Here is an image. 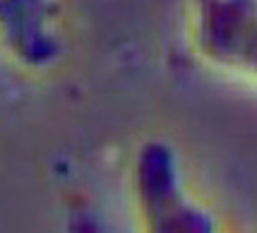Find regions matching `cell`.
<instances>
[{"label": "cell", "mask_w": 257, "mask_h": 233, "mask_svg": "<svg viewBox=\"0 0 257 233\" xmlns=\"http://www.w3.org/2000/svg\"><path fill=\"white\" fill-rule=\"evenodd\" d=\"M188 36L207 65L257 84V0H192Z\"/></svg>", "instance_id": "cell-2"}, {"label": "cell", "mask_w": 257, "mask_h": 233, "mask_svg": "<svg viewBox=\"0 0 257 233\" xmlns=\"http://www.w3.org/2000/svg\"><path fill=\"white\" fill-rule=\"evenodd\" d=\"M142 233H221L214 214L190 192L180 156L164 140H147L133 164Z\"/></svg>", "instance_id": "cell-1"}, {"label": "cell", "mask_w": 257, "mask_h": 233, "mask_svg": "<svg viewBox=\"0 0 257 233\" xmlns=\"http://www.w3.org/2000/svg\"><path fill=\"white\" fill-rule=\"evenodd\" d=\"M0 51L32 72L60 63L65 34L58 0H0Z\"/></svg>", "instance_id": "cell-3"}]
</instances>
